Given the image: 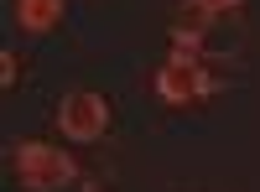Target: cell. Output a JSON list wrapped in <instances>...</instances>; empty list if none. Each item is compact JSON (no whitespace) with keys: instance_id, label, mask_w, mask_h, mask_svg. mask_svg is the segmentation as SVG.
Listing matches in <instances>:
<instances>
[{"instance_id":"4","label":"cell","mask_w":260,"mask_h":192,"mask_svg":"<svg viewBox=\"0 0 260 192\" xmlns=\"http://www.w3.org/2000/svg\"><path fill=\"white\" fill-rule=\"evenodd\" d=\"M16 21H21V31L42 36L62 21V0H16Z\"/></svg>"},{"instance_id":"6","label":"cell","mask_w":260,"mask_h":192,"mask_svg":"<svg viewBox=\"0 0 260 192\" xmlns=\"http://www.w3.org/2000/svg\"><path fill=\"white\" fill-rule=\"evenodd\" d=\"M245 0H182V11H177V21L182 26H208L213 16H229V11H240Z\"/></svg>"},{"instance_id":"7","label":"cell","mask_w":260,"mask_h":192,"mask_svg":"<svg viewBox=\"0 0 260 192\" xmlns=\"http://www.w3.org/2000/svg\"><path fill=\"white\" fill-rule=\"evenodd\" d=\"M16 78H21V57H16V52H0V83L11 89Z\"/></svg>"},{"instance_id":"1","label":"cell","mask_w":260,"mask_h":192,"mask_svg":"<svg viewBox=\"0 0 260 192\" xmlns=\"http://www.w3.org/2000/svg\"><path fill=\"white\" fill-rule=\"evenodd\" d=\"M11 172H16L21 192H62V187H78V177H83L78 161L47 140H21L11 151Z\"/></svg>"},{"instance_id":"8","label":"cell","mask_w":260,"mask_h":192,"mask_svg":"<svg viewBox=\"0 0 260 192\" xmlns=\"http://www.w3.org/2000/svg\"><path fill=\"white\" fill-rule=\"evenodd\" d=\"M83 192H99V187H83Z\"/></svg>"},{"instance_id":"5","label":"cell","mask_w":260,"mask_h":192,"mask_svg":"<svg viewBox=\"0 0 260 192\" xmlns=\"http://www.w3.org/2000/svg\"><path fill=\"white\" fill-rule=\"evenodd\" d=\"M208 26H172V57L177 62H208V36H203Z\"/></svg>"},{"instance_id":"2","label":"cell","mask_w":260,"mask_h":192,"mask_svg":"<svg viewBox=\"0 0 260 192\" xmlns=\"http://www.w3.org/2000/svg\"><path fill=\"white\" fill-rule=\"evenodd\" d=\"M219 73L208 68V62H177L167 57L156 73H151V89H156L161 104H172V109H182V104H203L208 94H219Z\"/></svg>"},{"instance_id":"3","label":"cell","mask_w":260,"mask_h":192,"mask_svg":"<svg viewBox=\"0 0 260 192\" xmlns=\"http://www.w3.org/2000/svg\"><path fill=\"white\" fill-rule=\"evenodd\" d=\"M57 130H62V140H78V145L99 140L110 130V99L94 94V89H73L57 104Z\"/></svg>"}]
</instances>
